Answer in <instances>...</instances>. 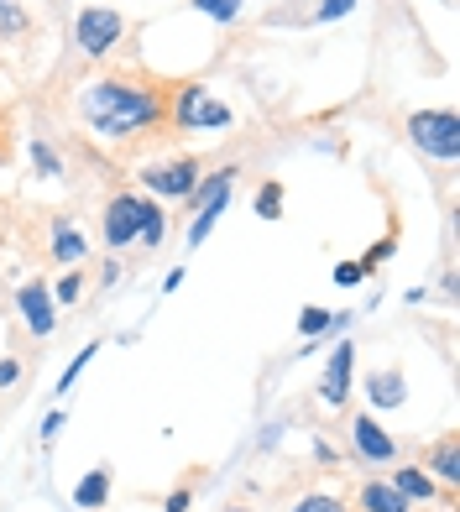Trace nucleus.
Segmentation results:
<instances>
[{
  "label": "nucleus",
  "instance_id": "5701e85b",
  "mask_svg": "<svg viewBox=\"0 0 460 512\" xmlns=\"http://www.w3.org/2000/svg\"><path fill=\"white\" fill-rule=\"evenodd\" d=\"M351 11H356V0H319L314 21H340V16H351Z\"/></svg>",
  "mask_w": 460,
  "mask_h": 512
},
{
  "label": "nucleus",
  "instance_id": "aec40b11",
  "mask_svg": "<svg viewBox=\"0 0 460 512\" xmlns=\"http://www.w3.org/2000/svg\"><path fill=\"white\" fill-rule=\"evenodd\" d=\"M288 512H345L340 497H325V492H314V497H298Z\"/></svg>",
  "mask_w": 460,
  "mask_h": 512
},
{
  "label": "nucleus",
  "instance_id": "f8f14e48",
  "mask_svg": "<svg viewBox=\"0 0 460 512\" xmlns=\"http://www.w3.org/2000/svg\"><path fill=\"white\" fill-rule=\"evenodd\" d=\"M424 471H429V476H440L445 486H455V481H460V445H455V434H445L440 445L429 450V460H424Z\"/></svg>",
  "mask_w": 460,
  "mask_h": 512
},
{
  "label": "nucleus",
  "instance_id": "0eeeda50",
  "mask_svg": "<svg viewBox=\"0 0 460 512\" xmlns=\"http://www.w3.org/2000/svg\"><path fill=\"white\" fill-rule=\"evenodd\" d=\"M199 162L194 157H168V162H152V168H142V189L163 194V199H189L199 189Z\"/></svg>",
  "mask_w": 460,
  "mask_h": 512
},
{
  "label": "nucleus",
  "instance_id": "9b49d317",
  "mask_svg": "<svg viewBox=\"0 0 460 512\" xmlns=\"http://www.w3.org/2000/svg\"><path fill=\"white\" fill-rule=\"evenodd\" d=\"M413 502L398 492L393 481H366L361 486V512H408Z\"/></svg>",
  "mask_w": 460,
  "mask_h": 512
},
{
  "label": "nucleus",
  "instance_id": "cd10ccee",
  "mask_svg": "<svg viewBox=\"0 0 460 512\" xmlns=\"http://www.w3.org/2000/svg\"><path fill=\"white\" fill-rule=\"evenodd\" d=\"M168 512H189V486H183V492H173V497H168Z\"/></svg>",
  "mask_w": 460,
  "mask_h": 512
},
{
  "label": "nucleus",
  "instance_id": "bb28decb",
  "mask_svg": "<svg viewBox=\"0 0 460 512\" xmlns=\"http://www.w3.org/2000/svg\"><path fill=\"white\" fill-rule=\"evenodd\" d=\"M58 429H63V413H48V418H42V439H58Z\"/></svg>",
  "mask_w": 460,
  "mask_h": 512
},
{
  "label": "nucleus",
  "instance_id": "f257e3e1",
  "mask_svg": "<svg viewBox=\"0 0 460 512\" xmlns=\"http://www.w3.org/2000/svg\"><path fill=\"white\" fill-rule=\"evenodd\" d=\"M79 115L89 121V131L105 136V142H126V136H142L168 115L163 95L142 79H95L79 89Z\"/></svg>",
  "mask_w": 460,
  "mask_h": 512
},
{
  "label": "nucleus",
  "instance_id": "dca6fc26",
  "mask_svg": "<svg viewBox=\"0 0 460 512\" xmlns=\"http://www.w3.org/2000/svg\"><path fill=\"white\" fill-rule=\"evenodd\" d=\"M105 497H110V471H89V476L74 486V507H84V512L105 507Z\"/></svg>",
  "mask_w": 460,
  "mask_h": 512
},
{
  "label": "nucleus",
  "instance_id": "4be33fe9",
  "mask_svg": "<svg viewBox=\"0 0 460 512\" xmlns=\"http://www.w3.org/2000/svg\"><path fill=\"white\" fill-rule=\"evenodd\" d=\"M89 361H95V340H89V351H79L74 361H68V371L58 377V392H68V387H74V382H79V371H84Z\"/></svg>",
  "mask_w": 460,
  "mask_h": 512
},
{
  "label": "nucleus",
  "instance_id": "393cba45",
  "mask_svg": "<svg viewBox=\"0 0 460 512\" xmlns=\"http://www.w3.org/2000/svg\"><path fill=\"white\" fill-rule=\"evenodd\" d=\"M79 288H84V283H79V277H74V272H68V277H63V283H58V298H63V304H74V298H79Z\"/></svg>",
  "mask_w": 460,
  "mask_h": 512
},
{
  "label": "nucleus",
  "instance_id": "c85d7f7f",
  "mask_svg": "<svg viewBox=\"0 0 460 512\" xmlns=\"http://www.w3.org/2000/svg\"><path fill=\"white\" fill-rule=\"evenodd\" d=\"M230 512H246V507H230Z\"/></svg>",
  "mask_w": 460,
  "mask_h": 512
},
{
  "label": "nucleus",
  "instance_id": "412c9836",
  "mask_svg": "<svg viewBox=\"0 0 460 512\" xmlns=\"http://www.w3.org/2000/svg\"><path fill=\"white\" fill-rule=\"evenodd\" d=\"M335 314H325V309H304V319H298V330L304 335H325V330H335Z\"/></svg>",
  "mask_w": 460,
  "mask_h": 512
},
{
  "label": "nucleus",
  "instance_id": "39448f33",
  "mask_svg": "<svg viewBox=\"0 0 460 512\" xmlns=\"http://www.w3.org/2000/svg\"><path fill=\"white\" fill-rule=\"evenodd\" d=\"M121 32H126V16L110 11V6H84L74 16V48L84 58H105L115 42H121Z\"/></svg>",
  "mask_w": 460,
  "mask_h": 512
},
{
  "label": "nucleus",
  "instance_id": "a878e982",
  "mask_svg": "<svg viewBox=\"0 0 460 512\" xmlns=\"http://www.w3.org/2000/svg\"><path fill=\"white\" fill-rule=\"evenodd\" d=\"M16 377H21V361H11V356H6V361H0V387H11Z\"/></svg>",
  "mask_w": 460,
  "mask_h": 512
},
{
  "label": "nucleus",
  "instance_id": "1a4fd4ad",
  "mask_svg": "<svg viewBox=\"0 0 460 512\" xmlns=\"http://www.w3.org/2000/svg\"><path fill=\"white\" fill-rule=\"evenodd\" d=\"M351 439H356V450H361V460H372V465H387L398 455V445H393V434H387L372 413H361V418H351Z\"/></svg>",
  "mask_w": 460,
  "mask_h": 512
},
{
  "label": "nucleus",
  "instance_id": "9d476101",
  "mask_svg": "<svg viewBox=\"0 0 460 512\" xmlns=\"http://www.w3.org/2000/svg\"><path fill=\"white\" fill-rule=\"evenodd\" d=\"M16 304H21V319H27V330H32L37 340H48V335H53L58 314H53V298H48V288H42V283H27Z\"/></svg>",
  "mask_w": 460,
  "mask_h": 512
},
{
  "label": "nucleus",
  "instance_id": "7ed1b4c3",
  "mask_svg": "<svg viewBox=\"0 0 460 512\" xmlns=\"http://www.w3.org/2000/svg\"><path fill=\"white\" fill-rule=\"evenodd\" d=\"M230 105L215 100V89H204V84H183L178 89V100H173V126L178 131H230Z\"/></svg>",
  "mask_w": 460,
  "mask_h": 512
},
{
  "label": "nucleus",
  "instance_id": "ddd939ff",
  "mask_svg": "<svg viewBox=\"0 0 460 512\" xmlns=\"http://www.w3.org/2000/svg\"><path fill=\"white\" fill-rule=\"evenodd\" d=\"M366 398H372L377 408H403V403H408L403 371H377V377L366 382Z\"/></svg>",
  "mask_w": 460,
  "mask_h": 512
},
{
  "label": "nucleus",
  "instance_id": "f03ea898",
  "mask_svg": "<svg viewBox=\"0 0 460 512\" xmlns=\"http://www.w3.org/2000/svg\"><path fill=\"white\" fill-rule=\"evenodd\" d=\"M163 230H168V215L152 199H142V194H115L105 204V220H100V236H105L110 251H126L131 241L157 246V241H163Z\"/></svg>",
  "mask_w": 460,
  "mask_h": 512
},
{
  "label": "nucleus",
  "instance_id": "2eb2a0df",
  "mask_svg": "<svg viewBox=\"0 0 460 512\" xmlns=\"http://www.w3.org/2000/svg\"><path fill=\"white\" fill-rule=\"evenodd\" d=\"M393 486H398L408 502H434V476L419 471V465H403V471L393 476Z\"/></svg>",
  "mask_w": 460,
  "mask_h": 512
},
{
  "label": "nucleus",
  "instance_id": "4468645a",
  "mask_svg": "<svg viewBox=\"0 0 460 512\" xmlns=\"http://www.w3.org/2000/svg\"><path fill=\"white\" fill-rule=\"evenodd\" d=\"M53 256H58L63 267H74V262H84V256H89V241H84L68 220H58V225H53Z\"/></svg>",
  "mask_w": 460,
  "mask_h": 512
},
{
  "label": "nucleus",
  "instance_id": "423d86ee",
  "mask_svg": "<svg viewBox=\"0 0 460 512\" xmlns=\"http://www.w3.org/2000/svg\"><path fill=\"white\" fill-rule=\"evenodd\" d=\"M230 183H236V168H220V173H210V178H199V189L189 194V199H194L189 246H204V236H210L215 220L225 215V204H230Z\"/></svg>",
  "mask_w": 460,
  "mask_h": 512
},
{
  "label": "nucleus",
  "instance_id": "6ab92c4d",
  "mask_svg": "<svg viewBox=\"0 0 460 512\" xmlns=\"http://www.w3.org/2000/svg\"><path fill=\"white\" fill-rule=\"evenodd\" d=\"M32 162H37L42 178H58V173H63V162H58V152H53L48 142H32Z\"/></svg>",
  "mask_w": 460,
  "mask_h": 512
},
{
  "label": "nucleus",
  "instance_id": "6e6552de",
  "mask_svg": "<svg viewBox=\"0 0 460 512\" xmlns=\"http://www.w3.org/2000/svg\"><path fill=\"white\" fill-rule=\"evenodd\" d=\"M351 366H356V345L340 340L335 356H330V366H325V382H319V398H325L330 408H340L345 398H351Z\"/></svg>",
  "mask_w": 460,
  "mask_h": 512
},
{
  "label": "nucleus",
  "instance_id": "a211bd4d",
  "mask_svg": "<svg viewBox=\"0 0 460 512\" xmlns=\"http://www.w3.org/2000/svg\"><path fill=\"white\" fill-rule=\"evenodd\" d=\"M194 11H204L210 21H220V27H230V21L241 16V0H189Z\"/></svg>",
  "mask_w": 460,
  "mask_h": 512
},
{
  "label": "nucleus",
  "instance_id": "b1692460",
  "mask_svg": "<svg viewBox=\"0 0 460 512\" xmlns=\"http://www.w3.org/2000/svg\"><path fill=\"white\" fill-rule=\"evenodd\" d=\"M361 277H366V272H361L356 262H340V267H335V283H345V288H351V283H361Z\"/></svg>",
  "mask_w": 460,
  "mask_h": 512
},
{
  "label": "nucleus",
  "instance_id": "f3484780",
  "mask_svg": "<svg viewBox=\"0 0 460 512\" xmlns=\"http://www.w3.org/2000/svg\"><path fill=\"white\" fill-rule=\"evenodd\" d=\"M257 215L262 220H283V183L278 178H267L257 189Z\"/></svg>",
  "mask_w": 460,
  "mask_h": 512
},
{
  "label": "nucleus",
  "instance_id": "20e7f679",
  "mask_svg": "<svg viewBox=\"0 0 460 512\" xmlns=\"http://www.w3.org/2000/svg\"><path fill=\"white\" fill-rule=\"evenodd\" d=\"M408 136L424 157H440V162H455L460 157V121L455 110H413L408 115Z\"/></svg>",
  "mask_w": 460,
  "mask_h": 512
}]
</instances>
